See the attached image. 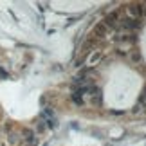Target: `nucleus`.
<instances>
[{"label": "nucleus", "instance_id": "obj_1", "mask_svg": "<svg viewBox=\"0 0 146 146\" xmlns=\"http://www.w3.org/2000/svg\"><path fill=\"white\" fill-rule=\"evenodd\" d=\"M20 141H24L27 146H36L38 135H36V132L33 130V128H24V130L20 132Z\"/></svg>", "mask_w": 146, "mask_h": 146}, {"label": "nucleus", "instance_id": "obj_2", "mask_svg": "<svg viewBox=\"0 0 146 146\" xmlns=\"http://www.w3.org/2000/svg\"><path fill=\"white\" fill-rule=\"evenodd\" d=\"M103 58H105V50H94L90 54V58H88V67H94V65L101 63Z\"/></svg>", "mask_w": 146, "mask_h": 146}, {"label": "nucleus", "instance_id": "obj_3", "mask_svg": "<svg viewBox=\"0 0 146 146\" xmlns=\"http://www.w3.org/2000/svg\"><path fill=\"white\" fill-rule=\"evenodd\" d=\"M72 101L78 105V106H83V105H87V101H85V96H81L80 92H72Z\"/></svg>", "mask_w": 146, "mask_h": 146}]
</instances>
